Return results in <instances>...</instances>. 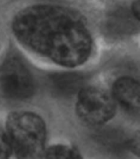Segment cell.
Returning a JSON list of instances; mask_svg holds the SVG:
<instances>
[{"instance_id": "obj_1", "label": "cell", "mask_w": 140, "mask_h": 159, "mask_svg": "<svg viewBox=\"0 0 140 159\" xmlns=\"http://www.w3.org/2000/svg\"><path fill=\"white\" fill-rule=\"evenodd\" d=\"M12 31L29 50L66 67L83 64L91 52V37L76 12L51 4H37L18 12Z\"/></svg>"}, {"instance_id": "obj_5", "label": "cell", "mask_w": 140, "mask_h": 159, "mask_svg": "<svg viewBox=\"0 0 140 159\" xmlns=\"http://www.w3.org/2000/svg\"><path fill=\"white\" fill-rule=\"evenodd\" d=\"M114 99L130 112H140V83L131 77L124 76L115 81L112 86Z\"/></svg>"}, {"instance_id": "obj_4", "label": "cell", "mask_w": 140, "mask_h": 159, "mask_svg": "<svg viewBox=\"0 0 140 159\" xmlns=\"http://www.w3.org/2000/svg\"><path fill=\"white\" fill-rule=\"evenodd\" d=\"M0 90L12 99H25L34 92V82L29 70L17 57L5 60L0 66Z\"/></svg>"}, {"instance_id": "obj_8", "label": "cell", "mask_w": 140, "mask_h": 159, "mask_svg": "<svg viewBox=\"0 0 140 159\" xmlns=\"http://www.w3.org/2000/svg\"><path fill=\"white\" fill-rule=\"evenodd\" d=\"M12 147L7 134L0 129V158H8L12 152Z\"/></svg>"}, {"instance_id": "obj_3", "label": "cell", "mask_w": 140, "mask_h": 159, "mask_svg": "<svg viewBox=\"0 0 140 159\" xmlns=\"http://www.w3.org/2000/svg\"><path fill=\"white\" fill-rule=\"evenodd\" d=\"M112 97L96 87H83L79 91L76 111L83 122L91 125H101L112 119L116 113V103Z\"/></svg>"}, {"instance_id": "obj_7", "label": "cell", "mask_w": 140, "mask_h": 159, "mask_svg": "<svg viewBox=\"0 0 140 159\" xmlns=\"http://www.w3.org/2000/svg\"><path fill=\"white\" fill-rule=\"evenodd\" d=\"M42 157L45 158H64L75 159L80 158V152L73 146L65 144H56L45 149Z\"/></svg>"}, {"instance_id": "obj_2", "label": "cell", "mask_w": 140, "mask_h": 159, "mask_svg": "<svg viewBox=\"0 0 140 159\" xmlns=\"http://www.w3.org/2000/svg\"><path fill=\"white\" fill-rule=\"evenodd\" d=\"M6 128L17 157L36 158L43 156L46 127L41 117L32 112H12L7 118Z\"/></svg>"}, {"instance_id": "obj_10", "label": "cell", "mask_w": 140, "mask_h": 159, "mask_svg": "<svg viewBox=\"0 0 140 159\" xmlns=\"http://www.w3.org/2000/svg\"><path fill=\"white\" fill-rule=\"evenodd\" d=\"M132 13L135 18L140 21V0H135L132 4Z\"/></svg>"}, {"instance_id": "obj_6", "label": "cell", "mask_w": 140, "mask_h": 159, "mask_svg": "<svg viewBox=\"0 0 140 159\" xmlns=\"http://www.w3.org/2000/svg\"><path fill=\"white\" fill-rule=\"evenodd\" d=\"M49 86L52 90L60 95L78 94L83 88L84 78L78 73H59L49 77Z\"/></svg>"}, {"instance_id": "obj_9", "label": "cell", "mask_w": 140, "mask_h": 159, "mask_svg": "<svg viewBox=\"0 0 140 159\" xmlns=\"http://www.w3.org/2000/svg\"><path fill=\"white\" fill-rule=\"evenodd\" d=\"M129 148L134 153L140 157V131L136 132L128 143Z\"/></svg>"}]
</instances>
